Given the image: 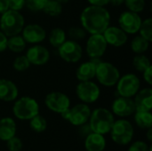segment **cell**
Wrapping results in <instances>:
<instances>
[{"label":"cell","instance_id":"6da1fadb","mask_svg":"<svg viewBox=\"0 0 152 151\" xmlns=\"http://www.w3.org/2000/svg\"><path fill=\"white\" fill-rule=\"evenodd\" d=\"M80 20L86 32L91 35L102 34L110 26V13L104 6L89 5L82 11Z\"/></svg>","mask_w":152,"mask_h":151},{"label":"cell","instance_id":"7a4b0ae2","mask_svg":"<svg viewBox=\"0 0 152 151\" xmlns=\"http://www.w3.org/2000/svg\"><path fill=\"white\" fill-rule=\"evenodd\" d=\"M88 121L92 132L105 135L110 133L115 118L113 113L108 109L98 108L91 112Z\"/></svg>","mask_w":152,"mask_h":151},{"label":"cell","instance_id":"3957f363","mask_svg":"<svg viewBox=\"0 0 152 151\" xmlns=\"http://www.w3.org/2000/svg\"><path fill=\"white\" fill-rule=\"evenodd\" d=\"M25 26V20L21 13L18 11L8 9L1 14L0 30L8 37L19 35Z\"/></svg>","mask_w":152,"mask_h":151},{"label":"cell","instance_id":"277c9868","mask_svg":"<svg viewBox=\"0 0 152 151\" xmlns=\"http://www.w3.org/2000/svg\"><path fill=\"white\" fill-rule=\"evenodd\" d=\"M12 113L20 120H30L39 114V104L34 98L24 96L15 101L12 106Z\"/></svg>","mask_w":152,"mask_h":151},{"label":"cell","instance_id":"5b68a950","mask_svg":"<svg viewBox=\"0 0 152 151\" xmlns=\"http://www.w3.org/2000/svg\"><path fill=\"white\" fill-rule=\"evenodd\" d=\"M112 141L121 146L129 144L134 134V130L133 125L126 119L115 120L114 124L110 131Z\"/></svg>","mask_w":152,"mask_h":151},{"label":"cell","instance_id":"8992f818","mask_svg":"<svg viewBox=\"0 0 152 151\" xmlns=\"http://www.w3.org/2000/svg\"><path fill=\"white\" fill-rule=\"evenodd\" d=\"M95 77L102 85L112 87L118 83L120 72L114 64L108 61H102L96 66Z\"/></svg>","mask_w":152,"mask_h":151},{"label":"cell","instance_id":"52a82bcc","mask_svg":"<svg viewBox=\"0 0 152 151\" xmlns=\"http://www.w3.org/2000/svg\"><path fill=\"white\" fill-rule=\"evenodd\" d=\"M91 109L88 104L78 103L74 107H69L66 111L61 113V117L69 121L71 125L76 126H81L86 124L91 115Z\"/></svg>","mask_w":152,"mask_h":151},{"label":"cell","instance_id":"ba28073f","mask_svg":"<svg viewBox=\"0 0 152 151\" xmlns=\"http://www.w3.org/2000/svg\"><path fill=\"white\" fill-rule=\"evenodd\" d=\"M117 85V92L119 96L132 98L141 87V81L135 74H126L120 77Z\"/></svg>","mask_w":152,"mask_h":151},{"label":"cell","instance_id":"9c48e42d","mask_svg":"<svg viewBox=\"0 0 152 151\" xmlns=\"http://www.w3.org/2000/svg\"><path fill=\"white\" fill-rule=\"evenodd\" d=\"M76 93L77 98L86 104H90L97 101L101 95V89L97 84L89 81L79 82L76 88Z\"/></svg>","mask_w":152,"mask_h":151},{"label":"cell","instance_id":"30bf717a","mask_svg":"<svg viewBox=\"0 0 152 151\" xmlns=\"http://www.w3.org/2000/svg\"><path fill=\"white\" fill-rule=\"evenodd\" d=\"M60 57L66 62L76 63L80 61L83 55L82 46L77 41L69 39L66 40L61 46L58 47Z\"/></svg>","mask_w":152,"mask_h":151},{"label":"cell","instance_id":"8fae6325","mask_svg":"<svg viewBox=\"0 0 152 151\" xmlns=\"http://www.w3.org/2000/svg\"><path fill=\"white\" fill-rule=\"evenodd\" d=\"M45 104L51 111L61 114L70 107V100L61 92H52L45 96Z\"/></svg>","mask_w":152,"mask_h":151},{"label":"cell","instance_id":"7c38bea8","mask_svg":"<svg viewBox=\"0 0 152 151\" xmlns=\"http://www.w3.org/2000/svg\"><path fill=\"white\" fill-rule=\"evenodd\" d=\"M142 18L139 13L126 11L123 12L118 17V25L121 29H123L126 34H136L139 31L140 26L142 24Z\"/></svg>","mask_w":152,"mask_h":151},{"label":"cell","instance_id":"4fadbf2b","mask_svg":"<svg viewBox=\"0 0 152 151\" xmlns=\"http://www.w3.org/2000/svg\"><path fill=\"white\" fill-rule=\"evenodd\" d=\"M108 47V44L102 34H92L86 45V51L90 58H102Z\"/></svg>","mask_w":152,"mask_h":151},{"label":"cell","instance_id":"5bb4252c","mask_svg":"<svg viewBox=\"0 0 152 151\" xmlns=\"http://www.w3.org/2000/svg\"><path fill=\"white\" fill-rule=\"evenodd\" d=\"M136 111L134 100L132 98L118 96L114 100L111 105V112L119 117H127Z\"/></svg>","mask_w":152,"mask_h":151},{"label":"cell","instance_id":"9a60e30c","mask_svg":"<svg viewBox=\"0 0 152 151\" xmlns=\"http://www.w3.org/2000/svg\"><path fill=\"white\" fill-rule=\"evenodd\" d=\"M21 36L26 43L37 44L42 43L46 37L45 29L38 24H28L23 27Z\"/></svg>","mask_w":152,"mask_h":151},{"label":"cell","instance_id":"2e32d148","mask_svg":"<svg viewBox=\"0 0 152 151\" xmlns=\"http://www.w3.org/2000/svg\"><path fill=\"white\" fill-rule=\"evenodd\" d=\"M108 45L114 47H121L125 45L128 40L127 34L117 26H109L102 33Z\"/></svg>","mask_w":152,"mask_h":151},{"label":"cell","instance_id":"e0dca14e","mask_svg":"<svg viewBox=\"0 0 152 151\" xmlns=\"http://www.w3.org/2000/svg\"><path fill=\"white\" fill-rule=\"evenodd\" d=\"M26 57L30 64L35 66H42L48 62L50 59V53L48 49L41 44H34L26 52Z\"/></svg>","mask_w":152,"mask_h":151},{"label":"cell","instance_id":"ac0fdd59","mask_svg":"<svg viewBox=\"0 0 152 151\" xmlns=\"http://www.w3.org/2000/svg\"><path fill=\"white\" fill-rule=\"evenodd\" d=\"M19 95L17 85L6 78L0 79V101L9 102L15 101Z\"/></svg>","mask_w":152,"mask_h":151},{"label":"cell","instance_id":"d6986e66","mask_svg":"<svg viewBox=\"0 0 152 151\" xmlns=\"http://www.w3.org/2000/svg\"><path fill=\"white\" fill-rule=\"evenodd\" d=\"M134 102L136 110L151 111L152 109V90L151 88H144L139 90L134 96Z\"/></svg>","mask_w":152,"mask_h":151},{"label":"cell","instance_id":"ffe728a7","mask_svg":"<svg viewBox=\"0 0 152 151\" xmlns=\"http://www.w3.org/2000/svg\"><path fill=\"white\" fill-rule=\"evenodd\" d=\"M84 146L86 151H103L106 148L104 135L91 132L86 136Z\"/></svg>","mask_w":152,"mask_h":151},{"label":"cell","instance_id":"44dd1931","mask_svg":"<svg viewBox=\"0 0 152 151\" xmlns=\"http://www.w3.org/2000/svg\"><path fill=\"white\" fill-rule=\"evenodd\" d=\"M17 132V125L13 118L5 117L0 118V140L7 142Z\"/></svg>","mask_w":152,"mask_h":151},{"label":"cell","instance_id":"7402d4cb","mask_svg":"<svg viewBox=\"0 0 152 151\" xmlns=\"http://www.w3.org/2000/svg\"><path fill=\"white\" fill-rule=\"evenodd\" d=\"M96 66L91 61H86L81 63L76 70V77L79 82L89 81L95 77Z\"/></svg>","mask_w":152,"mask_h":151},{"label":"cell","instance_id":"603a6c76","mask_svg":"<svg viewBox=\"0 0 152 151\" xmlns=\"http://www.w3.org/2000/svg\"><path fill=\"white\" fill-rule=\"evenodd\" d=\"M134 122L142 129L152 127V114L151 111L136 110L134 112Z\"/></svg>","mask_w":152,"mask_h":151},{"label":"cell","instance_id":"cb8c5ba5","mask_svg":"<svg viewBox=\"0 0 152 151\" xmlns=\"http://www.w3.org/2000/svg\"><path fill=\"white\" fill-rule=\"evenodd\" d=\"M26 41L23 39L21 35H15L8 37L7 40V49L15 53H22L26 48Z\"/></svg>","mask_w":152,"mask_h":151},{"label":"cell","instance_id":"d4e9b609","mask_svg":"<svg viewBox=\"0 0 152 151\" xmlns=\"http://www.w3.org/2000/svg\"><path fill=\"white\" fill-rule=\"evenodd\" d=\"M48 40H49L50 44L53 47L58 48L59 46H61L67 40L66 32L61 28H53L51 30L50 34H49Z\"/></svg>","mask_w":152,"mask_h":151},{"label":"cell","instance_id":"484cf974","mask_svg":"<svg viewBox=\"0 0 152 151\" xmlns=\"http://www.w3.org/2000/svg\"><path fill=\"white\" fill-rule=\"evenodd\" d=\"M150 41L143 38L142 36H134L131 41V49L136 54H142L148 51L150 47Z\"/></svg>","mask_w":152,"mask_h":151},{"label":"cell","instance_id":"4316f807","mask_svg":"<svg viewBox=\"0 0 152 151\" xmlns=\"http://www.w3.org/2000/svg\"><path fill=\"white\" fill-rule=\"evenodd\" d=\"M43 12L51 17H57L62 12V4L56 0H48L43 9Z\"/></svg>","mask_w":152,"mask_h":151},{"label":"cell","instance_id":"83f0119b","mask_svg":"<svg viewBox=\"0 0 152 151\" xmlns=\"http://www.w3.org/2000/svg\"><path fill=\"white\" fill-rule=\"evenodd\" d=\"M28 121H29L30 128L36 133H43L44 131H45L47 127L46 119L44 117L40 116L39 114H37Z\"/></svg>","mask_w":152,"mask_h":151},{"label":"cell","instance_id":"f1b7e54d","mask_svg":"<svg viewBox=\"0 0 152 151\" xmlns=\"http://www.w3.org/2000/svg\"><path fill=\"white\" fill-rule=\"evenodd\" d=\"M151 65V64L150 59L146 55H144L143 53L142 54H136L133 59V66L139 72H143Z\"/></svg>","mask_w":152,"mask_h":151},{"label":"cell","instance_id":"f546056e","mask_svg":"<svg viewBox=\"0 0 152 151\" xmlns=\"http://www.w3.org/2000/svg\"><path fill=\"white\" fill-rule=\"evenodd\" d=\"M140 36H142L143 38L147 39L148 41H152V19L147 18L144 20L142 21V24L140 26L139 31Z\"/></svg>","mask_w":152,"mask_h":151},{"label":"cell","instance_id":"4dcf8cb0","mask_svg":"<svg viewBox=\"0 0 152 151\" xmlns=\"http://www.w3.org/2000/svg\"><path fill=\"white\" fill-rule=\"evenodd\" d=\"M30 62L28 61V58L26 57V55H19L17 56L12 63V67L16 71L19 72H22L27 70L29 66H30Z\"/></svg>","mask_w":152,"mask_h":151},{"label":"cell","instance_id":"1f68e13d","mask_svg":"<svg viewBox=\"0 0 152 151\" xmlns=\"http://www.w3.org/2000/svg\"><path fill=\"white\" fill-rule=\"evenodd\" d=\"M124 4L129 11L137 13L142 12L146 5L145 0H125Z\"/></svg>","mask_w":152,"mask_h":151},{"label":"cell","instance_id":"d6a6232c","mask_svg":"<svg viewBox=\"0 0 152 151\" xmlns=\"http://www.w3.org/2000/svg\"><path fill=\"white\" fill-rule=\"evenodd\" d=\"M68 36H69L70 39L78 41V40H82L86 37V31L84 29L83 27L74 26V27L69 28V29L68 31Z\"/></svg>","mask_w":152,"mask_h":151},{"label":"cell","instance_id":"836d02e7","mask_svg":"<svg viewBox=\"0 0 152 151\" xmlns=\"http://www.w3.org/2000/svg\"><path fill=\"white\" fill-rule=\"evenodd\" d=\"M48 0H26V6L32 12L43 11Z\"/></svg>","mask_w":152,"mask_h":151},{"label":"cell","instance_id":"e575fe53","mask_svg":"<svg viewBox=\"0 0 152 151\" xmlns=\"http://www.w3.org/2000/svg\"><path fill=\"white\" fill-rule=\"evenodd\" d=\"M6 142V147L9 151H21L23 148V143L20 138L13 136L10 140H8Z\"/></svg>","mask_w":152,"mask_h":151},{"label":"cell","instance_id":"d590c367","mask_svg":"<svg viewBox=\"0 0 152 151\" xmlns=\"http://www.w3.org/2000/svg\"><path fill=\"white\" fill-rule=\"evenodd\" d=\"M151 146H149L145 142L137 141L131 144L127 151H150Z\"/></svg>","mask_w":152,"mask_h":151},{"label":"cell","instance_id":"8d00e7d4","mask_svg":"<svg viewBox=\"0 0 152 151\" xmlns=\"http://www.w3.org/2000/svg\"><path fill=\"white\" fill-rule=\"evenodd\" d=\"M9 9L20 12L25 5L26 0H8Z\"/></svg>","mask_w":152,"mask_h":151},{"label":"cell","instance_id":"74e56055","mask_svg":"<svg viewBox=\"0 0 152 151\" xmlns=\"http://www.w3.org/2000/svg\"><path fill=\"white\" fill-rule=\"evenodd\" d=\"M142 77H143V79L144 81L149 85H151L152 84V67L151 65L147 68L143 72H142Z\"/></svg>","mask_w":152,"mask_h":151},{"label":"cell","instance_id":"f35d334b","mask_svg":"<svg viewBox=\"0 0 152 151\" xmlns=\"http://www.w3.org/2000/svg\"><path fill=\"white\" fill-rule=\"evenodd\" d=\"M7 40L8 36L0 30V53H3L7 49Z\"/></svg>","mask_w":152,"mask_h":151},{"label":"cell","instance_id":"ab89813d","mask_svg":"<svg viewBox=\"0 0 152 151\" xmlns=\"http://www.w3.org/2000/svg\"><path fill=\"white\" fill-rule=\"evenodd\" d=\"M91 5L96 6H105L110 4V0H87Z\"/></svg>","mask_w":152,"mask_h":151},{"label":"cell","instance_id":"60d3db41","mask_svg":"<svg viewBox=\"0 0 152 151\" xmlns=\"http://www.w3.org/2000/svg\"><path fill=\"white\" fill-rule=\"evenodd\" d=\"M9 9L8 0H0V13L2 14Z\"/></svg>","mask_w":152,"mask_h":151},{"label":"cell","instance_id":"b9f144b4","mask_svg":"<svg viewBox=\"0 0 152 151\" xmlns=\"http://www.w3.org/2000/svg\"><path fill=\"white\" fill-rule=\"evenodd\" d=\"M125 2V0H110V3L113 5V6H120L121 4H123Z\"/></svg>","mask_w":152,"mask_h":151},{"label":"cell","instance_id":"7bdbcfd3","mask_svg":"<svg viewBox=\"0 0 152 151\" xmlns=\"http://www.w3.org/2000/svg\"><path fill=\"white\" fill-rule=\"evenodd\" d=\"M146 137H147V140H148L149 142H151L152 141V128H149V129H147Z\"/></svg>","mask_w":152,"mask_h":151},{"label":"cell","instance_id":"ee69618b","mask_svg":"<svg viewBox=\"0 0 152 151\" xmlns=\"http://www.w3.org/2000/svg\"><path fill=\"white\" fill-rule=\"evenodd\" d=\"M57 2H59V3H61V4H64V3H67L69 0H56Z\"/></svg>","mask_w":152,"mask_h":151}]
</instances>
